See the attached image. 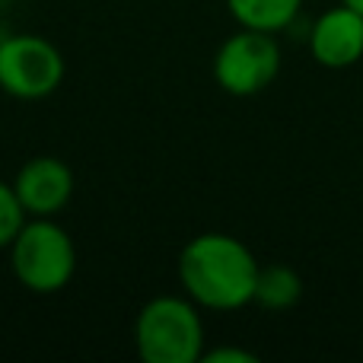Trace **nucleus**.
<instances>
[{
  "label": "nucleus",
  "instance_id": "1",
  "mask_svg": "<svg viewBox=\"0 0 363 363\" xmlns=\"http://www.w3.org/2000/svg\"><path fill=\"white\" fill-rule=\"evenodd\" d=\"M258 258L230 233H201L179 252L182 294L211 313H233L255 300Z\"/></svg>",
  "mask_w": 363,
  "mask_h": 363
},
{
  "label": "nucleus",
  "instance_id": "2",
  "mask_svg": "<svg viewBox=\"0 0 363 363\" xmlns=\"http://www.w3.org/2000/svg\"><path fill=\"white\" fill-rule=\"evenodd\" d=\"M204 341L201 306L185 294L153 296L134 319V347L144 363H201Z\"/></svg>",
  "mask_w": 363,
  "mask_h": 363
},
{
  "label": "nucleus",
  "instance_id": "3",
  "mask_svg": "<svg viewBox=\"0 0 363 363\" xmlns=\"http://www.w3.org/2000/svg\"><path fill=\"white\" fill-rule=\"evenodd\" d=\"M10 271L29 294L48 296L77 274V245L55 217H29L10 242Z\"/></svg>",
  "mask_w": 363,
  "mask_h": 363
},
{
  "label": "nucleus",
  "instance_id": "4",
  "mask_svg": "<svg viewBox=\"0 0 363 363\" xmlns=\"http://www.w3.org/2000/svg\"><path fill=\"white\" fill-rule=\"evenodd\" d=\"M281 74V45L274 32L245 29L223 38L213 55V80L230 96H258Z\"/></svg>",
  "mask_w": 363,
  "mask_h": 363
},
{
  "label": "nucleus",
  "instance_id": "5",
  "mask_svg": "<svg viewBox=\"0 0 363 363\" xmlns=\"http://www.w3.org/2000/svg\"><path fill=\"white\" fill-rule=\"evenodd\" d=\"M64 55L55 42L35 32L0 38V89L13 99L35 102L64 83Z\"/></svg>",
  "mask_w": 363,
  "mask_h": 363
},
{
  "label": "nucleus",
  "instance_id": "6",
  "mask_svg": "<svg viewBox=\"0 0 363 363\" xmlns=\"http://www.w3.org/2000/svg\"><path fill=\"white\" fill-rule=\"evenodd\" d=\"M13 188H16V198L29 217H57L74 201L77 179L64 160L32 157L19 166Z\"/></svg>",
  "mask_w": 363,
  "mask_h": 363
},
{
  "label": "nucleus",
  "instance_id": "7",
  "mask_svg": "<svg viewBox=\"0 0 363 363\" xmlns=\"http://www.w3.org/2000/svg\"><path fill=\"white\" fill-rule=\"evenodd\" d=\"M309 51L328 70L354 67L363 57V13L347 4L325 10L309 29Z\"/></svg>",
  "mask_w": 363,
  "mask_h": 363
},
{
  "label": "nucleus",
  "instance_id": "8",
  "mask_svg": "<svg viewBox=\"0 0 363 363\" xmlns=\"http://www.w3.org/2000/svg\"><path fill=\"white\" fill-rule=\"evenodd\" d=\"M226 10L245 29L284 32L300 16L303 0H226Z\"/></svg>",
  "mask_w": 363,
  "mask_h": 363
},
{
  "label": "nucleus",
  "instance_id": "9",
  "mask_svg": "<svg viewBox=\"0 0 363 363\" xmlns=\"http://www.w3.org/2000/svg\"><path fill=\"white\" fill-rule=\"evenodd\" d=\"M303 296V281L294 268L287 264H262L258 268V281H255V300L262 309L268 313H284L294 309Z\"/></svg>",
  "mask_w": 363,
  "mask_h": 363
},
{
  "label": "nucleus",
  "instance_id": "10",
  "mask_svg": "<svg viewBox=\"0 0 363 363\" xmlns=\"http://www.w3.org/2000/svg\"><path fill=\"white\" fill-rule=\"evenodd\" d=\"M26 220H29V213L19 204L13 182L0 179V249H10V242L16 239V233L23 230Z\"/></svg>",
  "mask_w": 363,
  "mask_h": 363
},
{
  "label": "nucleus",
  "instance_id": "11",
  "mask_svg": "<svg viewBox=\"0 0 363 363\" xmlns=\"http://www.w3.org/2000/svg\"><path fill=\"white\" fill-rule=\"evenodd\" d=\"M201 363H258V357L252 351H242V347H213V351L204 347Z\"/></svg>",
  "mask_w": 363,
  "mask_h": 363
},
{
  "label": "nucleus",
  "instance_id": "12",
  "mask_svg": "<svg viewBox=\"0 0 363 363\" xmlns=\"http://www.w3.org/2000/svg\"><path fill=\"white\" fill-rule=\"evenodd\" d=\"M341 4H347V6H354L357 13H363V0H341Z\"/></svg>",
  "mask_w": 363,
  "mask_h": 363
}]
</instances>
